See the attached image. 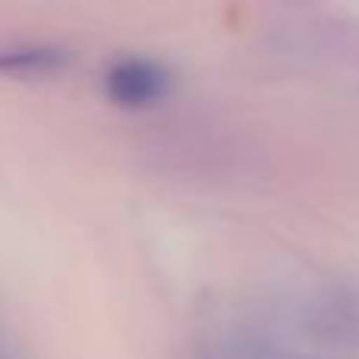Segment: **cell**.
Masks as SVG:
<instances>
[{
  "label": "cell",
  "instance_id": "3",
  "mask_svg": "<svg viewBox=\"0 0 359 359\" xmlns=\"http://www.w3.org/2000/svg\"><path fill=\"white\" fill-rule=\"evenodd\" d=\"M0 359H13V356H10V350H6L4 344H0Z\"/></svg>",
  "mask_w": 359,
  "mask_h": 359
},
{
  "label": "cell",
  "instance_id": "1",
  "mask_svg": "<svg viewBox=\"0 0 359 359\" xmlns=\"http://www.w3.org/2000/svg\"><path fill=\"white\" fill-rule=\"evenodd\" d=\"M107 98L126 111H145L170 95V73L149 57H120L104 76Z\"/></svg>",
  "mask_w": 359,
  "mask_h": 359
},
{
  "label": "cell",
  "instance_id": "2",
  "mask_svg": "<svg viewBox=\"0 0 359 359\" xmlns=\"http://www.w3.org/2000/svg\"><path fill=\"white\" fill-rule=\"evenodd\" d=\"M73 60L63 44L50 41H0V73L50 76Z\"/></svg>",
  "mask_w": 359,
  "mask_h": 359
}]
</instances>
